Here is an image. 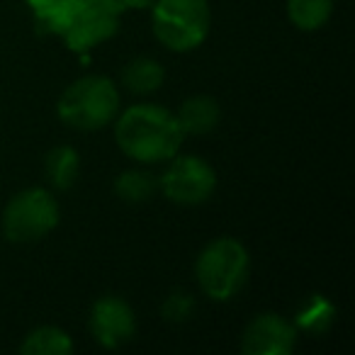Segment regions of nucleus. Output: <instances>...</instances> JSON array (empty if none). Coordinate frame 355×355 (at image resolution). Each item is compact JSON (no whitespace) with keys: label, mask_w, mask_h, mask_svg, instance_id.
<instances>
[{"label":"nucleus","mask_w":355,"mask_h":355,"mask_svg":"<svg viewBox=\"0 0 355 355\" xmlns=\"http://www.w3.org/2000/svg\"><path fill=\"white\" fill-rule=\"evenodd\" d=\"M114 139L127 158L144 166H153L171 161L175 153H180L185 134L171 110L141 103L117 112Z\"/></svg>","instance_id":"nucleus-1"},{"label":"nucleus","mask_w":355,"mask_h":355,"mask_svg":"<svg viewBox=\"0 0 355 355\" xmlns=\"http://www.w3.org/2000/svg\"><path fill=\"white\" fill-rule=\"evenodd\" d=\"M251 272V256L234 236H219L200 251L195 261V277L205 297L229 302L241 292Z\"/></svg>","instance_id":"nucleus-2"},{"label":"nucleus","mask_w":355,"mask_h":355,"mask_svg":"<svg viewBox=\"0 0 355 355\" xmlns=\"http://www.w3.org/2000/svg\"><path fill=\"white\" fill-rule=\"evenodd\" d=\"M56 112L71 129L95 132L114 122L119 112V90L107 76H83L61 93Z\"/></svg>","instance_id":"nucleus-3"},{"label":"nucleus","mask_w":355,"mask_h":355,"mask_svg":"<svg viewBox=\"0 0 355 355\" xmlns=\"http://www.w3.org/2000/svg\"><path fill=\"white\" fill-rule=\"evenodd\" d=\"M212 10L207 0H156L151 6V27L166 49L193 51L207 40Z\"/></svg>","instance_id":"nucleus-4"},{"label":"nucleus","mask_w":355,"mask_h":355,"mask_svg":"<svg viewBox=\"0 0 355 355\" xmlns=\"http://www.w3.org/2000/svg\"><path fill=\"white\" fill-rule=\"evenodd\" d=\"M61 219V207L46 188L20 190L3 212V234L12 243H35L49 236Z\"/></svg>","instance_id":"nucleus-5"},{"label":"nucleus","mask_w":355,"mask_h":355,"mask_svg":"<svg viewBox=\"0 0 355 355\" xmlns=\"http://www.w3.org/2000/svg\"><path fill=\"white\" fill-rule=\"evenodd\" d=\"M158 190L173 205L195 207L207 202L217 190V173L200 156H175L168 161V168L158 178Z\"/></svg>","instance_id":"nucleus-6"},{"label":"nucleus","mask_w":355,"mask_h":355,"mask_svg":"<svg viewBox=\"0 0 355 355\" xmlns=\"http://www.w3.org/2000/svg\"><path fill=\"white\" fill-rule=\"evenodd\" d=\"M90 334L98 345L117 350L127 345L137 334V314L122 297H100L90 309Z\"/></svg>","instance_id":"nucleus-7"},{"label":"nucleus","mask_w":355,"mask_h":355,"mask_svg":"<svg viewBox=\"0 0 355 355\" xmlns=\"http://www.w3.org/2000/svg\"><path fill=\"white\" fill-rule=\"evenodd\" d=\"M295 345L297 326L272 311L248 321L241 336V350L246 355H290Z\"/></svg>","instance_id":"nucleus-8"},{"label":"nucleus","mask_w":355,"mask_h":355,"mask_svg":"<svg viewBox=\"0 0 355 355\" xmlns=\"http://www.w3.org/2000/svg\"><path fill=\"white\" fill-rule=\"evenodd\" d=\"M117 8L114 6H88L80 3L76 15L61 32L66 44L73 51H85L107 42L117 32Z\"/></svg>","instance_id":"nucleus-9"},{"label":"nucleus","mask_w":355,"mask_h":355,"mask_svg":"<svg viewBox=\"0 0 355 355\" xmlns=\"http://www.w3.org/2000/svg\"><path fill=\"white\" fill-rule=\"evenodd\" d=\"M175 117L183 134L198 137V134H207L217 127L219 119H222V110H219V103L212 95H193L180 105Z\"/></svg>","instance_id":"nucleus-10"},{"label":"nucleus","mask_w":355,"mask_h":355,"mask_svg":"<svg viewBox=\"0 0 355 355\" xmlns=\"http://www.w3.org/2000/svg\"><path fill=\"white\" fill-rule=\"evenodd\" d=\"M166 80V71L151 56H137L122 69V85L134 95H151Z\"/></svg>","instance_id":"nucleus-11"},{"label":"nucleus","mask_w":355,"mask_h":355,"mask_svg":"<svg viewBox=\"0 0 355 355\" xmlns=\"http://www.w3.org/2000/svg\"><path fill=\"white\" fill-rule=\"evenodd\" d=\"M158 193V178L146 168H129L114 178V195L127 205L148 202Z\"/></svg>","instance_id":"nucleus-12"},{"label":"nucleus","mask_w":355,"mask_h":355,"mask_svg":"<svg viewBox=\"0 0 355 355\" xmlns=\"http://www.w3.org/2000/svg\"><path fill=\"white\" fill-rule=\"evenodd\" d=\"M80 156L73 146H56L44 158V175L51 188L69 190L78 180Z\"/></svg>","instance_id":"nucleus-13"},{"label":"nucleus","mask_w":355,"mask_h":355,"mask_svg":"<svg viewBox=\"0 0 355 355\" xmlns=\"http://www.w3.org/2000/svg\"><path fill=\"white\" fill-rule=\"evenodd\" d=\"M20 350L27 355H71L73 340L59 326H40V329L27 334Z\"/></svg>","instance_id":"nucleus-14"},{"label":"nucleus","mask_w":355,"mask_h":355,"mask_svg":"<svg viewBox=\"0 0 355 355\" xmlns=\"http://www.w3.org/2000/svg\"><path fill=\"white\" fill-rule=\"evenodd\" d=\"M334 15V0H287V17L302 32H316Z\"/></svg>","instance_id":"nucleus-15"},{"label":"nucleus","mask_w":355,"mask_h":355,"mask_svg":"<svg viewBox=\"0 0 355 355\" xmlns=\"http://www.w3.org/2000/svg\"><path fill=\"white\" fill-rule=\"evenodd\" d=\"M334 316H336V306L331 304L326 297L321 295H314L302 304V309L297 311V319H295V326L297 331H306V334H326L334 324Z\"/></svg>","instance_id":"nucleus-16"},{"label":"nucleus","mask_w":355,"mask_h":355,"mask_svg":"<svg viewBox=\"0 0 355 355\" xmlns=\"http://www.w3.org/2000/svg\"><path fill=\"white\" fill-rule=\"evenodd\" d=\"M198 309V302H195L193 295L188 292H173V295L166 297V302L161 304V314L166 321H173V324H183Z\"/></svg>","instance_id":"nucleus-17"},{"label":"nucleus","mask_w":355,"mask_h":355,"mask_svg":"<svg viewBox=\"0 0 355 355\" xmlns=\"http://www.w3.org/2000/svg\"><path fill=\"white\" fill-rule=\"evenodd\" d=\"M156 0H114L117 10H151Z\"/></svg>","instance_id":"nucleus-18"},{"label":"nucleus","mask_w":355,"mask_h":355,"mask_svg":"<svg viewBox=\"0 0 355 355\" xmlns=\"http://www.w3.org/2000/svg\"><path fill=\"white\" fill-rule=\"evenodd\" d=\"M80 3H88V6H114V0H80Z\"/></svg>","instance_id":"nucleus-19"}]
</instances>
